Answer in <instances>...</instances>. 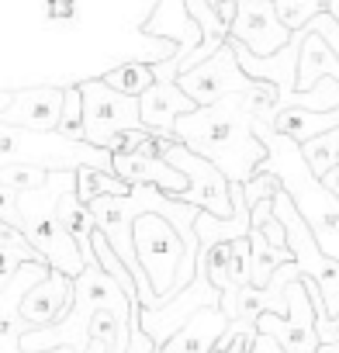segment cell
Returning <instances> with one entry per match:
<instances>
[{
    "mask_svg": "<svg viewBox=\"0 0 339 353\" xmlns=\"http://www.w3.org/2000/svg\"><path fill=\"white\" fill-rule=\"evenodd\" d=\"M177 142L212 159L232 184H246L267 163V145L256 135V118L246 108V94L205 104L177 121Z\"/></svg>",
    "mask_w": 339,
    "mask_h": 353,
    "instance_id": "1",
    "label": "cell"
},
{
    "mask_svg": "<svg viewBox=\"0 0 339 353\" xmlns=\"http://www.w3.org/2000/svg\"><path fill=\"white\" fill-rule=\"evenodd\" d=\"M111 308L128 329H132V315H135V301L128 298V291L101 267L97 253H87V270L76 277V294L70 312L56 322V325H42V329H28L21 332V350L25 353H49V350H73L83 353L90 346V329L94 319Z\"/></svg>",
    "mask_w": 339,
    "mask_h": 353,
    "instance_id": "2",
    "label": "cell"
},
{
    "mask_svg": "<svg viewBox=\"0 0 339 353\" xmlns=\"http://www.w3.org/2000/svg\"><path fill=\"white\" fill-rule=\"evenodd\" d=\"M70 191H76V173H52L45 188L25 191L18 198H0V225L21 229L28 243L52 263V270L80 277L87 270V256L59 222V201Z\"/></svg>",
    "mask_w": 339,
    "mask_h": 353,
    "instance_id": "3",
    "label": "cell"
},
{
    "mask_svg": "<svg viewBox=\"0 0 339 353\" xmlns=\"http://www.w3.org/2000/svg\"><path fill=\"white\" fill-rule=\"evenodd\" d=\"M256 135L267 145V163L260 170H270L280 176L284 191L291 194V201L298 205V212L311 225L325 256L339 260V198L325 188L322 176H315V170L308 166V159L294 139L274 132V125H267L260 118H256Z\"/></svg>",
    "mask_w": 339,
    "mask_h": 353,
    "instance_id": "4",
    "label": "cell"
},
{
    "mask_svg": "<svg viewBox=\"0 0 339 353\" xmlns=\"http://www.w3.org/2000/svg\"><path fill=\"white\" fill-rule=\"evenodd\" d=\"M0 163H32L49 173H80L83 166L114 173V152L63 132H28L0 125Z\"/></svg>",
    "mask_w": 339,
    "mask_h": 353,
    "instance_id": "5",
    "label": "cell"
},
{
    "mask_svg": "<svg viewBox=\"0 0 339 353\" xmlns=\"http://www.w3.org/2000/svg\"><path fill=\"white\" fill-rule=\"evenodd\" d=\"M135 253H138V263L149 274L159 301L166 305L170 294H174V288H177L181 267L187 260V243H184L181 229L159 212L138 215V222H135Z\"/></svg>",
    "mask_w": 339,
    "mask_h": 353,
    "instance_id": "6",
    "label": "cell"
},
{
    "mask_svg": "<svg viewBox=\"0 0 339 353\" xmlns=\"http://www.w3.org/2000/svg\"><path fill=\"white\" fill-rule=\"evenodd\" d=\"M166 159L174 163L181 173H187L191 188L181 194V201L201 208V212H212L218 219H232L236 205H232V181L205 156H198L194 149H187L184 142H174L166 149Z\"/></svg>",
    "mask_w": 339,
    "mask_h": 353,
    "instance_id": "7",
    "label": "cell"
},
{
    "mask_svg": "<svg viewBox=\"0 0 339 353\" xmlns=\"http://www.w3.org/2000/svg\"><path fill=\"white\" fill-rule=\"evenodd\" d=\"M83 94V111H87V142L94 145H107L111 135L118 132H132V128H145L142 125V104L132 94H121L114 87H107L104 80H87L80 83Z\"/></svg>",
    "mask_w": 339,
    "mask_h": 353,
    "instance_id": "8",
    "label": "cell"
},
{
    "mask_svg": "<svg viewBox=\"0 0 339 353\" xmlns=\"http://www.w3.org/2000/svg\"><path fill=\"white\" fill-rule=\"evenodd\" d=\"M318 315H315V301L305 288V281H294L287 288V315L277 312H263L256 319V329L263 336H274L287 353H318L322 339H318Z\"/></svg>",
    "mask_w": 339,
    "mask_h": 353,
    "instance_id": "9",
    "label": "cell"
},
{
    "mask_svg": "<svg viewBox=\"0 0 339 353\" xmlns=\"http://www.w3.org/2000/svg\"><path fill=\"white\" fill-rule=\"evenodd\" d=\"M177 139H166V135H152L145 145H138L135 152H121L114 156V173L121 176L125 184L138 188V184H152L166 194H174L181 198L191 181H187V173H181L174 163L166 159V149L174 145Z\"/></svg>",
    "mask_w": 339,
    "mask_h": 353,
    "instance_id": "10",
    "label": "cell"
},
{
    "mask_svg": "<svg viewBox=\"0 0 339 353\" xmlns=\"http://www.w3.org/2000/svg\"><path fill=\"white\" fill-rule=\"evenodd\" d=\"M177 83L184 87V94H191L198 101V108L205 104H218L222 97H232V94H246L256 87L253 77H246V70L239 66V56L232 49V42L215 52L212 59H205L201 66L187 70L177 77Z\"/></svg>",
    "mask_w": 339,
    "mask_h": 353,
    "instance_id": "11",
    "label": "cell"
},
{
    "mask_svg": "<svg viewBox=\"0 0 339 353\" xmlns=\"http://www.w3.org/2000/svg\"><path fill=\"white\" fill-rule=\"evenodd\" d=\"M208 305H222V291L212 284L208 270L198 267V274H194L187 291H181L177 298H170L159 308H142V329L156 339V346H163L194 319V312H201Z\"/></svg>",
    "mask_w": 339,
    "mask_h": 353,
    "instance_id": "12",
    "label": "cell"
},
{
    "mask_svg": "<svg viewBox=\"0 0 339 353\" xmlns=\"http://www.w3.org/2000/svg\"><path fill=\"white\" fill-rule=\"evenodd\" d=\"M66 87H21L0 90V125L28 132H59Z\"/></svg>",
    "mask_w": 339,
    "mask_h": 353,
    "instance_id": "13",
    "label": "cell"
},
{
    "mask_svg": "<svg viewBox=\"0 0 339 353\" xmlns=\"http://www.w3.org/2000/svg\"><path fill=\"white\" fill-rule=\"evenodd\" d=\"M229 39L243 42L256 56H274L284 46H291L294 32L280 21L277 0H239L236 18L229 25Z\"/></svg>",
    "mask_w": 339,
    "mask_h": 353,
    "instance_id": "14",
    "label": "cell"
},
{
    "mask_svg": "<svg viewBox=\"0 0 339 353\" xmlns=\"http://www.w3.org/2000/svg\"><path fill=\"white\" fill-rule=\"evenodd\" d=\"M73 294H76V277L63 274V270H52L45 281H39L25 301L18 305V319L28 325V329H42V325H56L70 305H73Z\"/></svg>",
    "mask_w": 339,
    "mask_h": 353,
    "instance_id": "15",
    "label": "cell"
},
{
    "mask_svg": "<svg viewBox=\"0 0 339 353\" xmlns=\"http://www.w3.org/2000/svg\"><path fill=\"white\" fill-rule=\"evenodd\" d=\"M142 125L152 135H166V139H177V121L191 111H198V101L191 94H184V87L177 80H156L142 97Z\"/></svg>",
    "mask_w": 339,
    "mask_h": 353,
    "instance_id": "16",
    "label": "cell"
},
{
    "mask_svg": "<svg viewBox=\"0 0 339 353\" xmlns=\"http://www.w3.org/2000/svg\"><path fill=\"white\" fill-rule=\"evenodd\" d=\"M305 274H301V267L291 260V263H284L280 270H274V277H270V284H263V288H243V294H239V305H236V319H249V322H256L263 312H277V315H287V288L294 284V281H301Z\"/></svg>",
    "mask_w": 339,
    "mask_h": 353,
    "instance_id": "17",
    "label": "cell"
},
{
    "mask_svg": "<svg viewBox=\"0 0 339 353\" xmlns=\"http://www.w3.org/2000/svg\"><path fill=\"white\" fill-rule=\"evenodd\" d=\"M229 322H232V319L222 312V305H208V308L194 312V319H191L174 339H170V343H163L156 353H212L215 343L225 336Z\"/></svg>",
    "mask_w": 339,
    "mask_h": 353,
    "instance_id": "18",
    "label": "cell"
},
{
    "mask_svg": "<svg viewBox=\"0 0 339 353\" xmlns=\"http://www.w3.org/2000/svg\"><path fill=\"white\" fill-rule=\"evenodd\" d=\"M339 80V56L325 42V35L311 25L301 28V59H298V94H308L318 87V80Z\"/></svg>",
    "mask_w": 339,
    "mask_h": 353,
    "instance_id": "19",
    "label": "cell"
},
{
    "mask_svg": "<svg viewBox=\"0 0 339 353\" xmlns=\"http://www.w3.org/2000/svg\"><path fill=\"white\" fill-rule=\"evenodd\" d=\"M274 132H280V135H287V139H294L298 145H305V142H311V139H318V135H325V132H336L339 128V108H332V111H311V108H280L277 114H274Z\"/></svg>",
    "mask_w": 339,
    "mask_h": 353,
    "instance_id": "20",
    "label": "cell"
},
{
    "mask_svg": "<svg viewBox=\"0 0 339 353\" xmlns=\"http://www.w3.org/2000/svg\"><path fill=\"white\" fill-rule=\"evenodd\" d=\"M49 274H52V263L32 260V263H21L11 277H0V325H4V322H18V305Z\"/></svg>",
    "mask_w": 339,
    "mask_h": 353,
    "instance_id": "21",
    "label": "cell"
},
{
    "mask_svg": "<svg viewBox=\"0 0 339 353\" xmlns=\"http://www.w3.org/2000/svg\"><path fill=\"white\" fill-rule=\"evenodd\" d=\"M249 243H253V288L270 284L274 270H280L284 263L294 260V253H291L287 246H277L263 229H253V232H249Z\"/></svg>",
    "mask_w": 339,
    "mask_h": 353,
    "instance_id": "22",
    "label": "cell"
},
{
    "mask_svg": "<svg viewBox=\"0 0 339 353\" xmlns=\"http://www.w3.org/2000/svg\"><path fill=\"white\" fill-rule=\"evenodd\" d=\"M59 222L66 225V232L80 243V250H83V256L94 250V232H97V219H94V208L90 205H83L80 201V194L76 191H70V194H63V201H59Z\"/></svg>",
    "mask_w": 339,
    "mask_h": 353,
    "instance_id": "23",
    "label": "cell"
},
{
    "mask_svg": "<svg viewBox=\"0 0 339 353\" xmlns=\"http://www.w3.org/2000/svg\"><path fill=\"white\" fill-rule=\"evenodd\" d=\"M76 194H80L83 205H94V201H101V198H125V194H132V184H125L118 173L83 166V170L76 173Z\"/></svg>",
    "mask_w": 339,
    "mask_h": 353,
    "instance_id": "24",
    "label": "cell"
},
{
    "mask_svg": "<svg viewBox=\"0 0 339 353\" xmlns=\"http://www.w3.org/2000/svg\"><path fill=\"white\" fill-rule=\"evenodd\" d=\"M32 260H45L21 229L14 225H0V277H11L21 263H32ZM49 263V260H45Z\"/></svg>",
    "mask_w": 339,
    "mask_h": 353,
    "instance_id": "25",
    "label": "cell"
},
{
    "mask_svg": "<svg viewBox=\"0 0 339 353\" xmlns=\"http://www.w3.org/2000/svg\"><path fill=\"white\" fill-rule=\"evenodd\" d=\"M49 176H52L49 170L32 163H0V198H18L25 191L45 188Z\"/></svg>",
    "mask_w": 339,
    "mask_h": 353,
    "instance_id": "26",
    "label": "cell"
},
{
    "mask_svg": "<svg viewBox=\"0 0 339 353\" xmlns=\"http://www.w3.org/2000/svg\"><path fill=\"white\" fill-rule=\"evenodd\" d=\"M107 87H114V90H121V94H132V97H142L152 83H156V70H152V63H121V66H114V70H107L104 77H101Z\"/></svg>",
    "mask_w": 339,
    "mask_h": 353,
    "instance_id": "27",
    "label": "cell"
},
{
    "mask_svg": "<svg viewBox=\"0 0 339 353\" xmlns=\"http://www.w3.org/2000/svg\"><path fill=\"white\" fill-rule=\"evenodd\" d=\"M301 152H305L308 166L315 170V176H325V173L339 163V128H336V132H325V135H318V139H311V142H305Z\"/></svg>",
    "mask_w": 339,
    "mask_h": 353,
    "instance_id": "28",
    "label": "cell"
},
{
    "mask_svg": "<svg viewBox=\"0 0 339 353\" xmlns=\"http://www.w3.org/2000/svg\"><path fill=\"white\" fill-rule=\"evenodd\" d=\"M59 132H63L66 139H83V135H87V111H83V94H80V87H66V108H63Z\"/></svg>",
    "mask_w": 339,
    "mask_h": 353,
    "instance_id": "29",
    "label": "cell"
},
{
    "mask_svg": "<svg viewBox=\"0 0 339 353\" xmlns=\"http://www.w3.org/2000/svg\"><path fill=\"white\" fill-rule=\"evenodd\" d=\"M21 332H28V325L18 319V322H4L0 325V353H25L21 350ZM49 353H73V350H49Z\"/></svg>",
    "mask_w": 339,
    "mask_h": 353,
    "instance_id": "30",
    "label": "cell"
},
{
    "mask_svg": "<svg viewBox=\"0 0 339 353\" xmlns=\"http://www.w3.org/2000/svg\"><path fill=\"white\" fill-rule=\"evenodd\" d=\"M149 139H152V132H149V128H132V132H118V135H111L104 149H111L114 156H121V152H135V149H138V145H145Z\"/></svg>",
    "mask_w": 339,
    "mask_h": 353,
    "instance_id": "31",
    "label": "cell"
},
{
    "mask_svg": "<svg viewBox=\"0 0 339 353\" xmlns=\"http://www.w3.org/2000/svg\"><path fill=\"white\" fill-rule=\"evenodd\" d=\"M270 219H274V198H270V201L253 205V229H256V225H263V222H270Z\"/></svg>",
    "mask_w": 339,
    "mask_h": 353,
    "instance_id": "32",
    "label": "cell"
},
{
    "mask_svg": "<svg viewBox=\"0 0 339 353\" xmlns=\"http://www.w3.org/2000/svg\"><path fill=\"white\" fill-rule=\"evenodd\" d=\"M322 181H325V188H329V191H332V194L339 198V163H336V166H332V170H329V173L322 176Z\"/></svg>",
    "mask_w": 339,
    "mask_h": 353,
    "instance_id": "33",
    "label": "cell"
},
{
    "mask_svg": "<svg viewBox=\"0 0 339 353\" xmlns=\"http://www.w3.org/2000/svg\"><path fill=\"white\" fill-rule=\"evenodd\" d=\"M83 353H114V350H111V343H104V339H90V346H87Z\"/></svg>",
    "mask_w": 339,
    "mask_h": 353,
    "instance_id": "34",
    "label": "cell"
},
{
    "mask_svg": "<svg viewBox=\"0 0 339 353\" xmlns=\"http://www.w3.org/2000/svg\"><path fill=\"white\" fill-rule=\"evenodd\" d=\"M318 353H339V343H322Z\"/></svg>",
    "mask_w": 339,
    "mask_h": 353,
    "instance_id": "35",
    "label": "cell"
},
{
    "mask_svg": "<svg viewBox=\"0 0 339 353\" xmlns=\"http://www.w3.org/2000/svg\"><path fill=\"white\" fill-rule=\"evenodd\" d=\"M329 14H332V18L339 21V0H332V4H329Z\"/></svg>",
    "mask_w": 339,
    "mask_h": 353,
    "instance_id": "36",
    "label": "cell"
}]
</instances>
